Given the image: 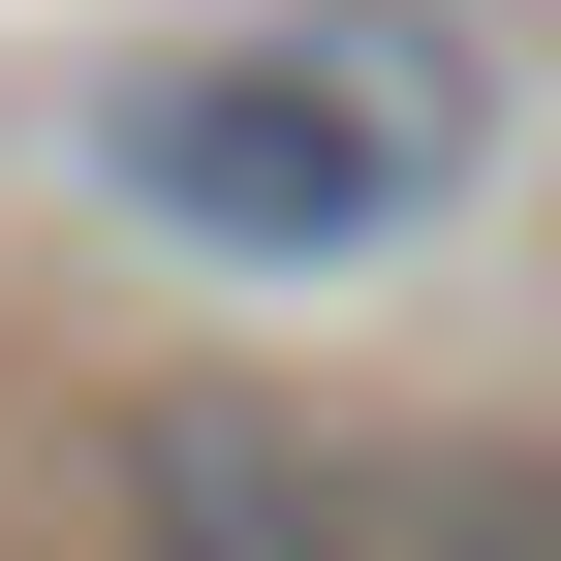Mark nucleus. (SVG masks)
Instances as JSON below:
<instances>
[{
  "label": "nucleus",
  "instance_id": "1",
  "mask_svg": "<svg viewBox=\"0 0 561 561\" xmlns=\"http://www.w3.org/2000/svg\"><path fill=\"white\" fill-rule=\"evenodd\" d=\"M62 157H94L157 250H219V280H343V250H405L468 157H500V32H437V0L157 32V62H94V125H62Z\"/></svg>",
  "mask_w": 561,
  "mask_h": 561
},
{
  "label": "nucleus",
  "instance_id": "2",
  "mask_svg": "<svg viewBox=\"0 0 561 561\" xmlns=\"http://www.w3.org/2000/svg\"><path fill=\"white\" fill-rule=\"evenodd\" d=\"M343 500H375V468H312V405L187 375V405H125V530L94 561H343Z\"/></svg>",
  "mask_w": 561,
  "mask_h": 561
},
{
  "label": "nucleus",
  "instance_id": "3",
  "mask_svg": "<svg viewBox=\"0 0 561 561\" xmlns=\"http://www.w3.org/2000/svg\"><path fill=\"white\" fill-rule=\"evenodd\" d=\"M343 561H561V468L530 437H405L375 500H343Z\"/></svg>",
  "mask_w": 561,
  "mask_h": 561
}]
</instances>
